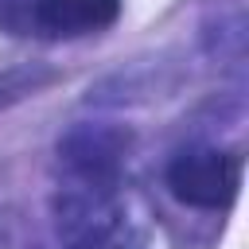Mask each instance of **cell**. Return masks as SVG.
Returning <instances> with one entry per match:
<instances>
[{
	"label": "cell",
	"instance_id": "cell-1",
	"mask_svg": "<svg viewBox=\"0 0 249 249\" xmlns=\"http://www.w3.org/2000/svg\"><path fill=\"white\" fill-rule=\"evenodd\" d=\"M132 132L121 124H74L62 140H58V163L66 167V175L78 183V191L89 198L109 195L124 156H128Z\"/></svg>",
	"mask_w": 249,
	"mask_h": 249
},
{
	"label": "cell",
	"instance_id": "cell-2",
	"mask_svg": "<svg viewBox=\"0 0 249 249\" xmlns=\"http://www.w3.org/2000/svg\"><path fill=\"white\" fill-rule=\"evenodd\" d=\"M167 191L195 210H226L241 187V156L226 148H183L167 171Z\"/></svg>",
	"mask_w": 249,
	"mask_h": 249
},
{
	"label": "cell",
	"instance_id": "cell-3",
	"mask_svg": "<svg viewBox=\"0 0 249 249\" xmlns=\"http://www.w3.org/2000/svg\"><path fill=\"white\" fill-rule=\"evenodd\" d=\"M121 0H31V19L51 39H82L113 27Z\"/></svg>",
	"mask_w": 249,
	"mask_h": 249
},
{
	"label": "cell",
	"instance_id": "cell-4",
	"mask_svg": "<svg viewBox=\"0 0 249 249\" xmlns=\"http://www.w3.org/2000/svg\"><path fill=\"white\" fill-rule=\"evenodd\" d=\"M66 249H136V241L117 222H86Z\"/></svg>",
	"mask_w": 249,
	"mask_h": 249
},
{
	"label": "cell",
	"instance_id": "cell-5",
	"mask_svg": "<svg viewBox=\"0 0 249 249\" xmlns=\"http://www.w3.org/2000/svg\"><path fill=\"white\" fill-rule=\"evenodd\" d=\"M51 78H54V74H51V70H39V66L4 70V74H0V109L12 105V101H19V97H27V93H35V89L47 86Z\"/></svg>",
	"mask_w": 249,
	"mask_h": 249
}]
</instances>
